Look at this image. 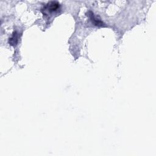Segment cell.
<instances>
[{"label": "cell", "mask_w": 156, "mask_h": 156, "mask_svg": "<svg viewBox=\"0 0 156 156\" xmlns=\"http://www.w3.org/2000/svg\"><path fill=\"white\" fill-rule=\"evenodd\" d=\"M59 3L55 1H51L46 4V5L44 7V10L49 12H52L58 10L59 9Z\"/></svg>", "instance_id": "6da1fadb"}]
</instances>
